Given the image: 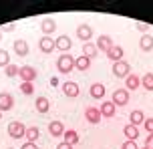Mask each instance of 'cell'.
<instances>
[{
  "instance_id": "6da1fadb",
  "label": "cell",
  "mask_w": 153,
  "mask_h": 149,
  "mask_svg": "<svg viewBox=\"0 0 153 149\" xmlns=\"http://www.w3.org/2000/svg\"><path fill=\"white\" fill-rule=\"evenodd\" d=\"M56 69L61 73H71L73 69H75V59L71 55H62V56H59V61H56Z\"/></svg>"
},
{
  "instance_id": "7a4b0ae2",
  "label": "cell",
  "mask_w": 153,
  "mask_h": 149,
  "mask_svg": "<svg viewBox=\"0 0 153 149\" xmlns=\"http://www.w3.org/2000/svg\"><path fill=\"white\" fill-rule=\"evenodd\" d=\"M8 135H10L12 139H22L24 135H26V127H24L20 121H12V123L8 125Z\"/></svg>"
},
{
  "instance_id": "3957f363",
  "label": "cell",
  "mask_w": 153,
  "mask_h": 149,
  "mask_svg": "<svg viewBox=\"0 0 153 149\" xmlns=\"http://www.w3.org/2000/svg\"><path fill=\"white\" fill-rule=\"evenodd\" d=\"M113 75L115 77H129L131 75V67L129 63H125V61H117V63L113 64Z\"/></svg>"
},
{
  "instance_id": "277c9868",
  "label": "cell",
  "mask_w": 153,
  "mask_h": 149,
  "mask_svg": "<svg viewBox=\"0 0 153 149\" xmlns=\"http://www.w3.org/2000/svg\"><path fill=\"white\" fill-rule=\"evenodd\" d=\"M129 103V91L127 89H117L113 93V105L117 107V105H121V107H125Z\"/></svg>"
},
{
  "instance_id": "5b68a950",
  "label": "cell",
  "mask_w": 153,
  "mask_h": 149,
  "mask_svg": "<svg viewBox=\"0 0 153 149\" xmlns=\"http://www.w3.org/2000/svg\"><path fill=\"white\" fill-rule=\"evenodd\" d=\"M18 75H20V79H22V83H32L34 81V77H36V71L32 69V67H20V71H18Z\"/></svg>"
},
{
  "instance_id": "8992f818",
  "label": "cell",
  "mask_w": 153,
  "mask_h": 149,
  "mask_svg": "<svg viewBox=\"0 0 153 149\" xmlns=\"http://www.w3.org/2000/svg\"><path fill=\"white\" fill-rule=\"evenodd\" d=\"M113 39L111 36H107V34H101L99 39H97V48L99 50H105V53H109V48H113Z\"/></svg>"
},
{
  "instance_id": "52a82bcc",
  "label": "cell",
  "mask_w": 153,
  "mask_h": 149,
  "mask_svg": "<svg viewBox=\"0 0 153 149\" xmlns=\"http://www.w3.org/2000/svg\"><path fill=\"white\" fill-rule=\"evenodd\" d=\"M38 48H40L45 55H48V53H53V50H54V40L51 39V36H42L40 42H38Z\"/></svg>"
},
{
  "instance_id": "ba28073f",
  "label": "cell",
  "mask_w": 153,
  "mask_h": 149,
  "mask_svg": "<svg viewBox=\"0 0 153 149\" xmlns=\"http://www.w3.org/2000/svg\"><path fill=\"white\" fill-rule=\"evenodd\" d=\"M62 91H65V95H67V97H79V93H81L79 85H76V83H73V81H67V83L62 85Z\"/></svg>"
},
{
  "instance_id": "9c48e42d",
  "label": "cell",
  "mask_w": 153,
  "mask_h": 149,
  "mask_svg": "<svg viewBox=\"0 0 153 149\" xmlns=\"http://www.w3.org/2000/svg\"><path fill=\"white\" fill-rule=\"evenodd\" d=\"M12 105H14V99H12V95H10V93H0V111L12 109Z\"/></svg>"
},
{
  "instance_id": "30bf717a",
  "label": "cell",
  "mask_w": 153,
  "mask_h": 149,
  "mask_svg": "<svg viewBox=\"0 0 153 149\" xmlns=\"http://www.w3.org/2000/svg\"><path fill=\"white\" fill-rule=\"evenodd\" d=\"M12 48H14V53L18 56H26V55H28V42H26V40H22V39L16 40L14 44H12Z\"/></svg>"
},
{
  "instance_id": "8fae6325",
  "label": "cell",
  "mask_w": 153,
  "mask_h": 149,
  "mask_svg": "<svg viewBox=\"0 0 153 149\" xmlns=\"http://www.w3.org/2000/svg\"><path fill=\"white\" fill-rule=\"evenodd\" d=\"M76 36L81 40H89L93 36V28L89 26V24H81L79 28H76Z\"/></svg>"
},
{
  "instance_id": "7c38bea8",
  "label": "cell",
  "mask_w": 153,
  "mask_h": 149,
  "mask_svg": "<svg viewBox=\"0 0 153 149\" xmlns=\"http://www.w3.org/2000/svg\"><path fill=\"white\" fill-rule=\"evenodd\" d=\"M97 55H99V48H97V44L85 42V47H83V56H87V59L91 61V59H95Z\"/></svg>"
},
{
  "instance_id": "4fadbf2b",
  "label": "cell",
  "mask_w": 153,
  "mask_h": 149,
  "mask_svg": "<svg viewBox=\"0 0 153 149\" xmlns=\"http://www.w3.org/2000/svg\"><path fill=\"white\" fill-rule=\"evenodd\" d=\"M85 115H87V121H89V123H93V125L101 121V111L95 109V107H89V109L85 111Z\"/></svg>"
},
{
  "instance_id": "5bb4252c",
  "label": "cell",
  "mask_w": 153,
  "mask_h": 149,
  "mask_svg": "<svg viewBox=\"0 0 153 149\" xmlns=\"http://www.w3.org/2000/svg\"><path fill=\"white\" fill-rule=\"evenodd\" d=\"M48 131H51V135H54V137H59V135H65V125H62L61 121H53L51 125H48Z\"/></svg>"
},
{
  "instance_id": "9a60e30c",
  "label": "cell",
  "mask_w": 153,
  "mask_h": 149,
  "mask_svg": "<svg viewBox=\"0 0 153 149\" xmlns=\"http://www.w3.org/2000/svg\"><path fill=\"white\" fill-rule=\"evenodd\" d=\"M99 111H101V117H113V115H115V105H113V101L103 103Z\"/></svg>"
},
{
  "instance_id": "2e32d148",
  "label": "cell",
  "mask_w": 153,
  "mask_h": 149,
  "mask_svg": "<svg viewBox=\"0 0 153 149\" xmlns=\"http://www.w3.org/2000/svg\"><path fill=\"white\" fill-rule=\"evenodd\" d=\"M40 28H42V32H45V36H48L51 32H54L56 22H54L53 18H45V20H42V24H40Z\"/></svg>"
},
{
  "instance_id": "e0dca14e",
  "label": "cell",
  "mask_w": 153,
  "mask_h": 149,
  "mask_svg": "<svg viewBox=\"0 0 153 149\" xmlns=\"http://www.w3.org/2000/svg\"><path fill=\"white\" fill-rule=\"evenodd\" d=\"M54 48H61V50H69L71 48V39L69 36H59V39L54 40Z\"/></svg>"
},
{
  "instance_id": "ac0fdd59",
  "label": "cell",
  "mask_w": 153,
  "mask_h": 149,
  "mask_svg": "<svg viewBox=\"0 0 153 149\" xmlns=\"http://www.w3.org/2000/svg\"><path fill=\"white\" fill-rule=\"evenodd\" d=\"M91 97L93 99H101V97H105V87L101 85V83H95V85H91Z\"/></svg>"
},
{
  "instance_id": "d6986e66",
  "label": "cell",
  "mask_w": 153,
  "mask_h": 149,
  "mask_svg": "<svg viewBox=\"0 0 153 149\" xmlns=\"http://www.w3.org/2000/svg\"><path fill=\"white\" fill-rule=\"evenodd\" d=\"M107 56L111 59V61H123V48L121 47H113V48H109V53H107Z\"/></svg>"
},
{
  "instance_id": "ffe728a7",
  "label": "cell",
  "mask_w": 153,
  "mask_h": 149,
  "mask_svg": "<svg viewBox=\"0 0 153 149\" xmlns=\"http://www.w3.org/2000/svg\"><path fill=\"white\" fill-rule=\"evenodd\" d=\"M125 137H127L129 141H135V139L139 137V129L135 125H131V123H129V125L125 127Z\"/></svg>"
},
{
  "instance_id": "44dd1931",
  "label": "cell",
  "mask_w": 153,
  "mask_h": 149,
  "mask_svg": "<svg viewBox=\"0 0 153 149\" xmlns=\"http://www.w3.org/2000/svg\"><path fill=\"white\" fill-rule=\"evenodd\" d=\"M139 47L143 48V50H151L153 48V36L151 34H143L141 40H139Z\"/></svg>"
},
{
  "instance_id": "7402d4cb",
  "label": "cell",
  "mask_w": 153,
  "mask_h": 149,
  "mask_svg": "<svg viewBox=\"0 0 153 149\" xmlns=\"http://www.w3.org/2000/svg\"><path fill=\"white\" fill-rule=\"evenodd\" d=\"M48 107H51V103L46 97H38L36 99V111L38 113H48Z\"/></svg>"
},
{
  "instance_id": "603a6c76",
  "label": "cell",
  "mask_w": 153,
  "mask_h": 149,
  "mask_svg": "<svg viewBox=\"0 0 153 149\" xmlns=\"http://www.w3.org/2000/svg\"><path fill=\"white\" fill-rule=\"evenodd\" d=\"M141 123H145V115L141 113V111H133L131 113V125H141Z\"/></svg>"
},
{
  "instance_id": "cb8c5ba5",
  "label": "cell",
  "mask_w": 153,
  "mask_h": 149,
  "mask_svg": "<svg viewBox=\"0 0 153 149\" xmlns=\"http://www.w3.org/2000/svg\"><path fill=\"white\" fill-rule=\"evenodd\" d=\"M139 85H141V79H139L137 75H129V77H127V89H129V91L139 89Z\"/></svg>"
},
{
  "instance_id": "d4e9b609",
  "label": "cell",
  "mask_w": 153,
  "mask_h": 149,
  "mask_svg": "<svg viewBox=\"0 0 153 149\" xmlns=\"http://www.w3.org/2000/svg\"><path fill=\"white\" fill-rule=\"evenodd\" d=\"M38 135H40L38 127H28V129H26V135H24V137H26V139H28L30 143H34V141L38 139Z\"/></svg>"
},
{
  "instance_id": "484cf974",
  "label": "cell",
  "mask_w": 153,
  "mask_h": 149,
  "mask_svg": "<svg viewBox=\"0 0 153 149\" xmlns=\"http://www.w3.org/2000/svg\"><path fill=\"white\" fill-rule=\"evenodd\" d=\"M89 64H91V61H89L87 56H79V59L75 61V67L79 69V71H87V69H89Z\"/></svg>"
},
{
  "instance_id": "4316f807",
  "label": "cell",
  "mask_w": 153,
  "mask_h": 149,
  "mask_svg": "<svg viewBox=\"0 0 153 149\" xmlns=\"http://www.w3.org/2000/svg\"><path fill=\"white\" fill-rule=\"evenodd\" d=\"M76 141H79V135H76V131H65V143H69V145H76Z\"/></svg>"
},
{
  "instance_id": "83f0119b",
  "label": "cell",
  "mask_w": 153,
  "mask_h": 149,
  "mask_svg": "<svg viewBox=\"0 0 153 149\" xmlns=\"http://www.w3.org/2000/svg\"><path fill=\"white\" fill-rule=\"evenodd\" d=\"M141 85L145 87L147 91H153V73H147V75H143V79H141Z\"/></svg>"
},
{
  "instance_id": "f1b7e54d",
  "label": "cell",
  "mask_w": 153,
  "mask_h": 149,
  "mask_svg": "<svg viewBox=\"0 0 153 149\" xmlns=\"http://www.w3.org/2000/svg\"><path fill=\"white\" fill-rule=\"evenodd\" d=\"M8 64H10V55H8L6 50H0V67L6 69Z\"/></svg>"
},
{
  "instance_id": "f546056e",
  "label": "cell",
  "mask_w": 153,
  "mask_h": 149,
  "mask_svg": "<svg viewBox=\"0 0 153 149\" xmlns=\"http://www.w3.org/2000/svg\"><path fill=\"white\" fill-rule=\"evenodd\" d=\"M4 71H6V77H16V75H18V71H20V69H18V67H16V64H8L6 69H4Z\"/></svg>"
},
{
  "instance_id": "4dcf8cb0",
  "label": "cell",
  "mask_w": 153,
  "mask_h": 149,
  "mask_svg": "<svg viewBox=\"0 0 153 149\" xmlns=\"http://www.w3.org/2000/svg\"><path fill=\"white\" fill-rule=\"evenodd\" d=\"M20 91H22L24 95H32V91H34V85H32V83H22V85H20Z\"/></svg>"
},
{
  "instance_id": "1f68e13d",
  "label": "cell",
  "mask_w": 153,
  "mask_h": 149,
  "mask_svg": "<svg viewBox=\"0 0 153 149\" xmlns=\"http://www.w3.org/2000/svg\"><path fill=\"white\" fill-rule=\"evenodd\" d=\"M145 129L149 131V135L153 133V117L151 119H145Z\"/></svg>"
},
{
  "instance_id": "d6a6232c",
  "label": "cell",
  "mask_w": 153,
  "mask_h": 149,
  "mask_svg": "<svg viewBox=\"0 0 153 149\" xmlns=\"http://www.w3.org/2000/svg\"><path fill=\"white\" fill-rule=\"evenodd\" d=\"M135 28H137V30H139V32H145V30H147V28H149V26H147V24H145V22H135Z\"/></svg>"
},
{
  "instance_id": "836d02e7",
  "label": "cell",
  "mask_w": 153,
  "mask_h": 149,
  "mask_svg": "<svg viewBox=\"0 0 153 149\" xmlns=\"http://www.w3.org/2000/svg\"><path fill=\"white\" fill-rule=\"evenodd\" d=\"M123 149H139V147H137V143H135V141H125Z\"/></svg>"
},
{
  "instance_id": "e575fe53",
  "label": "cell",
  "mask_w": 153,
  "mask_h": 149,
  "mask_svg": "<svg viewBox=\"0 0 153 149\" xmlns=\"http://www.w3.org/2000/svg\"><path fill=\"white\" fill-rule=\"evenodd\" d=\"M145 149H153V133L145 139Z\"/></svg>"
},
{
  "instance_id": "d590c367",
  "label": "cell",
  "mask_w": 153,
  "mask_h": 149,
  "mask_svg": "<svg viewBox=\"0 0 153 149\" xmlns=\"http://www.w3.org/2000/svg\"><path fill=\"white\" fill-rule=\"evenodd\" d=\"M20 149H38V147H36V145H34V143L26 141V143H24V145H22V147H20Z\"/></svg>"
},
{
  "instance_id": "8d00e7d4",
  "label": "cell",
  "mask_w": 153,
  "mask_h": 149,
  "mask_svg": "<svg viewBox=\"0 0 153 149\" xmlns=\"http://www.w3.org/2000/svg\"><path fill=\"white\" fill-rule=\"evenodd\" d=\"M56 149H73V145H69V143H61V145H56Z\"/></svg>"
},
{
  "instance_id": "74e56055",
  "label": "cell",
  "mask_w": 153,
  "mask_h": 149,
  "mask_svg": "<svg viewBox=\"0 0 153 149\" xmlns=\"http://www.w3.org/2000/svg\"><path fill=\"white\" fill-rule=\"evenodd\" d=\"M0 40H2V32H0Z\"/></svg>"
},
{
  "instance_id": "f35d334b",
  "label": "cell",
  "mask_w": 153,
  "mask_h": 149,
  "mask_svg": "<svg viewBox=\"0 0 153 149\" xmlns=\"http://www.w3.org/2000/svg\"><path fill=\"white\" fill-rule=\"evenodd\" d=\"M0 119H2V111H0Z\"/></svg>"
},
{
  "instance_id": "ab89813d",
  "label": "cell",
  "mask_w": 153,
  "mask_h": 149,
  "mask_svg": "<svg viewBox=\"0 0 153 149\" xmlns=\"http://www.w3.org/2000/svg\"><path fill=\"white\" fill-rule=\"evenodd\" d=\"M10 149H12V147H10Z\"/></svg>"
},
{
  "instance_id": "60d3db41",
  "label": "cell",
  "mask_w": 153,
  "mask_h": 149,
  "mask_svg": "<svg viewBox=\"0 0 153 149\" xmlns=\"http://www.w3.org/2000/svg\"><path fill=\"white\" fill-rule=\"evenodd\" d=\"M143 149H145V147H143Z\"/></svg>"
}]
</instances>
